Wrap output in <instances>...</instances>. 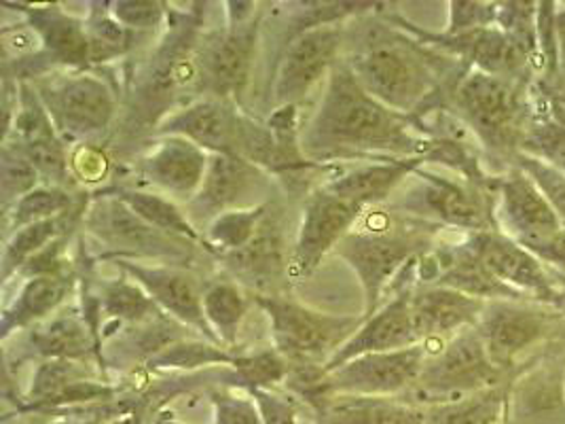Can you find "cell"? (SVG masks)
Masks as SVG:
<instances>
[{"label":"cell","instance_id":"obj_31","mask_svg":"<svg viewBox=\"0 0 565 424\" xmlns=\"http://www.w3.org/2000/svg\"><path fill=\"white\" fill-rule=\"evenodd\" d=\"M89 297L98 315L115 325L136 327L166 315L149 297V293L145 292L138 283H134L124 272H121V278L103 280L96 287V293Z\"/></svg>","mask_w":565,"mask_h":424},{"label":"cell","instance_id":"obj_10","mask_svg":"<svg viewBox=\"0 0 565 424\" xmlns=\"http://www.w3.org/2000/svg\"><path fill=\"white\" fill-rule=\"evenodd\" d=\"M413 183L398 202L396 211H407L435 225H449L470 234L495 232V209L486 183L470 179H447L422 168L415 170Z\"/></svg>","mask_w":565,"mask_h":424},{"label":"cell","instance_id":"obj_11","mask_svg":"<svg viewBox=\"0 0 565 424\" xmlns=\"http://www.w3.org/2000/svg\"><path fill=\"white\" fill-rule=\"evenodd\" d=\"M500 375L502 370L491 361L479 329L468 327L449 338L433 357L428 354L412 391L415 398L428 399V405H435L498 386Z\"/></svg>","mask_w":565,"mask_h":424},{"label":"cell","instance_id":"obj_32","mask_svg":"<svg viewBox=\"0 0 565 424\" xmlns=\"http://www.w3.org/2000/svg\"><path fill=\"white\" fill-rule=\"evenodd\" d=\"M248 308L250 297L244 293L239 283L218 280L210 283L204 292V315L207 325L227 350H233L237 344V336L244 318L248 315Z\"/></svg>","mask_w":565,"mask_h":424},{"label":"cell","instance_id":"obj_6","mask_svg":"<svg viewBox=\"0 0 565 424\" xmlns=\"http://www.w3.org/2000/svg\"><path fill=\"white\" fill-rule=\"evenodd\" d=\"M83 227L106 248L104 259L129 262H172L186 264L200 244L166 234L149 225L113 193L94 191L83 219Z\"/></svg>","mask_w":565,"mask_h":424},{"label":"cell","instance_id":"obj_20","mask_svg":"<svg viewBox=\"0 0 565 424\" xmlns=\"http://www.w3.org/2000/svg\"><path fill=\"white\" fill-rule=\"evenodd\" d=\"M493 189L500 200L495 209L498 230L525 248L564 230L557 212L521 168L514 166L507 177L493 183Z\"/></svg>","mask_w":565,"mask_h":424},{"label":"cell","instance_id":"obj_7","mask_svg":"<svg viewBox=\"0 0 565 424\" xmlns=\"http://www.w3.org/2000/svg\"><path fill=\"white\" fill-rule=\"evenodd\" d=\"M30 83L66 145L96 142L117 117L115 89L89 71H55Z\"/></svg>","mask_w":565,"mask_h":424},{"label":"cell","instance_id":"obj_4","mask_svg":"<svg viewBox=\"0 0 565 424\" xmlns=\"http://www.w3.org/2000/svg\"><path fill=\"white\" fill-rule=\"evenodd\" d=\"M227 24L200 36L193 53L200 98H221L242 106L250 85L258 32V2H227Z\"/></svg>","mask_w":565,"mask_h":424},{"label":"cell","instance_id":"obj_41","mask_svg":"<svg viewBox=\"0 0 565 424\" xmlns=\"http://www.w3.org/2000/svg\"><path fill=\"white\" fill-rule=\"evenodd\" d=\"M108 7L117 22L140 34H147L163 26L172 15L170 4L159 0H115V2H108Z\"/></svg>","mask_w":565,"mask_h":424},{"label":"cell","instance_id":"obj_16","mask_svg":"<svg viewBox=\"0 0 565 424\" xmlns=\"http://www.w3.org/2000/svg\"><path fill=\"white\" fill-rule=\"evenodd\" d=\"M290 259L292 253H288L278 202L269 206L257 236L244 248L216 257L239 285L248 287L255 295H284V289L292 285Z\"/></svg>","mask_w":565,"mask_h":424},{"label":"cell","instance_id":"obj_46","mask_svg":"<svg viewBox=\"0 0 565 424\" xmlns=\"http://www.w3.org/2000/svg\"><path fill=\"white\" fill-rule=\"evenodd\" d=\"M257 401L263 423L265 424H301L297 416V405L292 399L282 398L274 391H253Z\"/></svg>","mask_w":565,"mask_h":424},{"label":"cell","instance_id":"obj_13","mask_svg":"<svg viewBox=\"0 0 565 424\" xmlns=\"http://www.w3.org/2000/svg\"><path fill=\"white\" fill-rule=\"evenodd\" d=\"M276 183L269 172L237 156H210L200 191L186 202L184 212L204 232L210 221L225 212L255 209L274 202Z\"/></svg>","mask_w":565,"mask_h":424},{"label":"cell","instance_id":"obj_42","mask_svg":"<svg viewBox=\"0 0 565 424\" xmlns=\"http://www.w3.org/2000/svg\"><path fill=\"white\" fill-rule=\"evenodd\" d=\"M210 399L214 405V424H265L250 393H239L230 386L212 391Z\"/></svg>","mask_w":565,"mask_h":424},{"label":"cell","instance_id":"obj_24","mask_svg":"<svg viewBox=\"0 0 565 424\" xmlns=\"http://www.w3.org/2000/svg\"><path fill=\"white\" fill-rule=\"evenodd\" d=\"M486 304L488 301L449 287L422 285L412 292L415 333L419 342L426 346L454 338L468 327H477Z\"/></svg>","mask_w":565,"mask_h":424},{"label":"cell","instance_id":"obj_1","mask_svg":"<svg viewBox=\"0 0 565 424\" xmlns=\"http://www.w3.org/2000/svg\"><path fill=\"white\" fill-rule=\"evenodd\" d=\"M301 147L311 161L334 166L339 161L426 158L433 136L422 124L373 98L345 60L334 66L324 94L301 130Z\"/></svg>","mask_w":565,"mask_h":424},{"label":"cell","instance_id":"obj_14","mask_svg":"<svg viewBox=\"0 0 565 424\" xmlns=\"http://www.w3.org/2000/svg\"><path fill=\"white\" fill-rule=\"evenodd\" d=\"M364 211V206L348 202L322 186L309 191L292 244L290 280L299 283L316 272L322 259L334 253L337 244L348 236Z\"/></svg>","mask_w":565,"mask_h":424},{"label":"cell","instance_id":"obj_39","mask_svg":"<svg viewBox=\"0 0 565 424\" xmlns=\"http://www.w3.org/2000/svg\"><path fill=\"white\" fill-rule=\"evenodd\" d=\"M45 186L39 170L18 149L2 142L0 156V191L2 209L11 211L24 195L36 187Z\"/></svg>","mask_w":565,"mask_h":424},{"label":"cell","instance_id":"obj_47","mask_svg":"<svg viewBox=\"0 0 565 424\" xmlns=\"http://www.w3.org/2000/svg\"><path fill=\"white\" fill-rule=\"evenodd\" d=\"M527 251L534 253L540 262L557 265L565 272V227L559 230L557 234H553L551 239L527 246Z\"/></svg>","mask_w":565,"mask_h":424},{"label":"cell","instance_id":"obj_25","mask_svg":"<svg viewBox=\"0 0 565 424\" xmlns=\"http://www.w3.org/2000/svg\"><path fill=\"white\" fill-rule=\"evenodd\" d=\"M28 348L43 361H104L103 338L83 310L60 308L55 315L28 329Z\"/></svg>","mask_w":565,"mask_h":424},{"label":"cell","instance_id":"obj_18","mask_svg":"<svg viewBox=\"0 0 565 424\" xmlns=\"http://www.w3.org/2000/svg\"><path fill=\"white\" fill-rule=\"evenodd\" d=\"M248 113L235 103L221 98H195L154 128L153 136H182L210 156H237Z\"/></svg>","mask_w":565,"mask_h":424},{"label":"cell","instance_id":"obj_35","mask_svg":"<svg viewBox=\"0 0 565 424\" xmlns=\"http://www.w3.org/2000/svg\"><path fill=\"white\" fill-rule=\"evenodd\" d=\"M271 204L274 202L255 206V209L225 212V214L216 216L214 221L207 223L206 230L202 232L204 248L214 257L244 248L250 240L257 236L258 227Z\"/></svg>","mask_w":565,"mask_h":424},{"label":"cell","instance_id":"obj_19","mask_svg":"<svg viewBox=\"0 0 565 424\" xmlns=\"http://www.w3.org/2000/svg\"><path fill=\"white\" fill-rule=\"evenodd\" d=\"M555 317L546 310L514 299L488 301L477 322L489 357L498 370H509L516 357L540 342L553 327Z\"/></svg>","mask_w":565,"mask_h":424},{"label":"cell","instance_id":"obj_30","mask_svg":"<svg viewBox=\"0 0 565 424\" xmlns=\"http://www.w3.org/2000/svg\"><path fill=\"white\" fill-rule=\"evenodd\" d=\"M104 191L119 198L128 209L157 230L204 246L202 232L191 223L186 212L182 211L172 198H166L159 191H147L129 186H108L104 187Z\"/></svg>","mask_w":565,"mask_h":424},{"label":"cell","instance_id":"obj_5","mask_svg":"<svg viewBox=\"0 0 565 424\" xmlns=\"http://www.w3.org/2000/svg\"><path fill=\"white\" fill-rule=\"evenodd\" d=\"M258 308L269 318L274 348L290 368H324L364 322V317L329 315L299 304L286 295H255Z\"/></svg>","mask_w":565,"mask_h":424},{"label":"cell","instance_id":"obj_45","mask_svg":"<svg viewBox=\"0 0 565 424\" xmlns=\"http://www.w3.org/2000/svg\"><path fill=\"white\" fill-rule=\"evenodd\" d=\"M495 9L479 2H451V20L445 34H462L470 30L491 26Z\"/></svg>","mask_w":565,"mask_h":424},{"label":"cell","instance_id":"obj_43","mask_svg":"<svg viewBox=\"0 0 565 424\" xmlns=\"http://www.w3.org/2000/svg\"><path fill=\"white\" fill-rule=\"evenodd\" d=\"M110 159L103 147H96V142L77 145V149L71 153V172L75 183L85 186H98L108 177Z\"/></svg>","mask_w":565,"mask_h":424},{"label":"cell","instance_id":"obj_22","mask_svg":"<svg viewBox=\"0 0 565 424\" xmlns=\"http://www.w3.org/2000/svg\"><path fill=\"white\" fill-rule=\"evenodd\" d=\"M466 244L498 280L513 287L514 292L523 295L534 293L540 299L548 301H553L557 295L546 267L542 265L544 262H540L534 253L500 230L470 234Z\"/></svg>","mask_w":565,"mask_h":424},{"label":"cell","instance_id":"obj_2","mask_svg":"<svg viewBox=\"0 0 565 424\" xmlns=\"http://www.w3.org/2000/svg\"><path fill=\"white\" fill-rule=\"evenodd\" d=\"M354 22L356 39L343 60L360 85L392 110L424 119L443 87V55L398 26L386 9Z\"/></svg>","mask_w":565,"mask_h":424},{"label":"cell","instance_id":"obj_26","mask_svg":"<svg viewBox=\"0 0 565 424\" xmlns=\"http://www.w3.org/2000/svg\"><path fill=\"white\" fill-rule=\"evenodd\" d=\"M422 166L424 159L417 158L360 161L354 168L339 170L322 187L364 209L382 206Z\"/></svg>","mask_w":565,"mask_h":424},{"label":"cell","instance_id":"obj_34","mask_svg":"<svg viewBox=\"0 0 565 424\" xmlns=\"http://www.w3.org/2000/svg\"><path fill=\"white\" fill-rule=\"evenodd\" d=\"M89 15L85 18V28L89 36V60L92 66L108 64L131 52L142 36L115 20L108 2H89Z\"/></svg>","mask_w":565,"mask_h":424},{"label":"cell","instance_id":"obj_15","mask_svg":"<svg viewBox=\"0 0 565 424\" xmlns=\"http://www.w3.org/2000/svg\"><path fill=\"white\" fill-rule=\"evenodd\" d=\"M119 389L100 380L89 363L43 361L34 370L26 395L18 410L28 414H55L64 410L113 403Z\"/></svg>","mask_w":565,"mask_h":424},{"label":"cell","instance_id":"obj_28","mask_svg":"<svg viewBox=\"0 0 565 424\" xmlns=\"http://www.w3.org/2000/svg\"><path fill=\"white\" fill-rule=\"evenodd\" d=\"M75 285L77 276L73 269L52 276L28 278L24 287L15 295V299L2 312V340L7 342L15 331L30 329L55 315L60 308H64L68 295L75 292Z\"/></svg>","mask_w":565,"mask_h":424},{"label":"cell","instance_id":"obj_36","mask_svg":"<svg viewBox=\"0 0 565 424\" xmlns=\"http://www.w3.org/2000/svg\"><path fill=\"white\" fill-rule=\"evenodd\" d=\"M233 361L235 352L225 346L207 342L204 338H184L154 354L153 359L147 361V368L151 371H195L212 365L232 368Z\"/></svg>","mask_w":565,"mask_h":424},{"label":"cell","instance_id":"obj_9","mask_svg":"<svg viewBox=\"0 0 565 424\" xmlns=\"http://www.w3.org/2000/svg\"><path fill=\"white\" fill-rule=\"evenodd\" d=\"M449 96L458 119L483 145L498 151L521 147L525 108L513 81L470 68L456 80Z\"/></svg>","mask_w":565,"mask_h":424},{"label":"cell","instance_id":"obj_23","mask_svg":"<svg viewBox=\"0 0 565 424\" xmlns=\"http://www.w3.org/2000/svg\"><path fill=\"white\" fill-rule=\"evenodd\" d=\"M422 344L412 317V292L398 293L386 306H382L373 317L364 318L359 331L341 346L331 361L322 368V373L339 370L352 359L373 352H392Z\"/></svg>","mask_w":565,"mask_h":424},{"label":"cell","instance_id":"obj_3","mask_svg":"<svg viewBox=\"0 0 565 424\" xmlns=\"http://www.w3.org/2000/svg\"><path fill=\"white\" fill-rule=\"evenodd\" d=\"M440 225L417 219L413 214L371 206L360 214L356 225L334 248L345 264L359 276L364 292L362 317H373L380 304L403 269L422 255Z\"/></svg>","mask_w":565,"mask_h":424},{"label":"cell","instance_id":"obj_33","mask_svg":"<svg viewBox=\"0 0 565 424\" xmlns=\"http://www.w3.org/2000/svg\"><path fill=\"white\" fill-rule=\"evenodd\" d=\"M504 389L491 386L466 398L428 405L424 424H500L504 418Z\"/></svg>","mask_w":565,"mask_h":424},{"label":"cell","instance_id":"obj_48","mask_svg":"<svg viewBox=\"0 0 565 424\" xmlns=\"http://www.w3.org/2000/svg\"><path fill=\"white\" fill-rule=\"evenodd\" d=\"M153 424H184L177 421V418H172V416H157L154 418Z\"/></svg>","mask_w":565,"mask_h":424},{"label":"cell","instance_id":"obj_12","mask_svg":"<svg viewBox=\"0 0 565 424\" xmlns=\"http://www.w3.org/2000/svg\"><path fill=\"white\" fill-rule=\"evenodd\" d=\"M345 32L348 22L320 24L292 34L284 43L269 94L274 108L299 106L320 81L329 80L345 52Z\"/></svg>","mask_w":565,"mask_h":424},{"label":"cell","instance_id":"obj_38","mask_svg":"<svg viewBox=\"0 0 565 424\" xmlns=\"http://www.w3.org/2000/svg\"><path fill=\"white\" fill-rule=\"evenodd\" d=\"M235 384L253 391H274V386L286 384L290 375V363L276 348L258 350L250 354H235L232 365Z\"/></svg>","mask_w":565,"mask_h":424},{"label":"cell","instance_id":"obj_40","mask_svg":"<svg viewBox=\"0 0 565 424\" xmlns=\"http://www.w3.org/2000/svg\"><path fill=\"white\" fill-rule=\"evenodd\" d=\"M516 168H521L548 200L565 227V172L544 159L530 153H516Z\"/></svg>","mask_w":565,"mask_h":424},{"label":"cell","instance_id":"obj_17","mask_svg":"<svg viewBox=\"0 0 565 424\" xmlns=\"http://www.w3.org/2000/svg\"><path fill=\"white\" fill-rule=\"evenodd\" d=\"M113 264L149 293V297L168 317L177 318L184 327H189L207 342L223 346L218 342L216 333L212 331V327L207 325L206 315H204L206 287L193 272L180 265H147L145 262H129V259H113Z\"/></svg>","mask_w":565,"mask_h":424},{"label":"cell","instance_id":"obj_27","mask_svg":"<svg viewBox=\"0 0 565 424\" xmlns=\"http://www.w3.org/2000/svg\"><path fill=\"white\" fill-rule=\"evenodd\" d=\"M313 424H424L426 407L401 398L333 395L309 405Z\"/></svg>","mask_w":565,"mask_h":424},{"label":"cell","instance_id":"obj_8","mask_svg":"<svg viewBox=\"0 0 565 424\" xmlns=\"http://www.w3.org/2000/svg\"><path fill=\"white\" fill-rule=\"evenodd\" d=\"M428 350L415 344L392 352L362 354L348 361L339 370L322 373L316 382L297 391L295 398L313 405L316 401L333 395L359 398H401L417 384L426 365Z\"/></svg>","mask_w":565,"mask_h":424},{"label":"cell","instance_id":"obj_37","mask_svg":"<svg viewBox=\"0 0 565 424\" xmlns=\"http://www.w3.org/2000/svg\"><path fill=\"white\" fill-rule=\"evenodd\" d=\"M78 200L73 189L68 187L41 186L34 191H30L24 195L11 211L4 212V223H7V236H11L13 232L32 225V223H41L47 219H55L64 212L75 209Z\"/></svg>","mask_w":565,"mask_h":424},{"label":"cell","instance_id":"obj_21","mask_svg":"<svg viewBox=\"0 0 565 424\" xmlns=\"http://www.w3.org/2000/svg\"><path fill=\"white\" fill-rule=\"evenodd\" d=\"M210 153L182 136H154L136 161L138 177L149 187L186 202L200 191Z\"/></svg>","mask_w":565,"mask_h":424},{"label":"cell","instance_id":"obj_44","mask_svg":"<svg viewBox=\"0 0 565 424\" xmlns=\"http://www.w3.org/2000/svg\"><path fill=\"white\" fill-rule=\"evenodd\" d=\"M523 147H527L534 158L544 159L555 168L565 172V126H542L534 128L523 138Z\"/></svg>","mask_w":565,"mask_h":424},{"label":"cell","instance_id":"obj_29","mask_svg":"<svg viewBox=\"0 0 565 424\" xmlns=\"http://www.w3.org/2000/svg\"><path fill=\"white\" fill-rule=\"evenodd\" d=\"M89 200H92V195H85V198L78 200L75 209H71V211L64 212L55 219L26 225V227L13 232L11 236H7L4 253H2V280L7 283L13 274L18 276V272L32 257H36L41 251H45L55 240L68 236L78 221L83 223L85 212L89 206Z\"/></svg>","mask_w":565,"mask_h":424}]
</instances>
